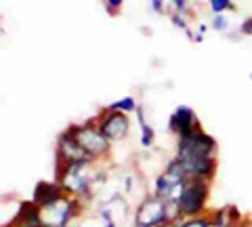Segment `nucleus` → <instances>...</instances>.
Wrapping results in <instances>:
<instances>
[{
    "mask_svg": "<svg viewBox=\"0 0 252 227\" xmlns=\"http://www.w3.org/2000/svg\"><path fill=\"white\" fill-rule=\"evenodd\" d=\"M185 227H210V215L195 217V219H185Z\"/></svg>",
    "mask_w": 252,
    "mask_h": 227,
    "instance_id": "nucleus-16",
    "label": "nucleus"
},
{
    "mask_svg": "<svg viewBox=\"0 0 252 227\" xmlns=\"http://www.w3.org/2000/svg\"><path fill=\"white\" fill-rule=\"evenodd\" d=\"M240 227H252V223H246V221H244V223H242Z\"/></svg>",
    "mask_w": 252,
    "mask_h": 227,
    "instance_id": "nucleus-25",
    "label": "nucleus"
},
{
    "mask_svg": "<svg viewBox=\"0 0 252 227\" xmlns=\"http://www.w3.org/2000/svg\"><path fill=\"white\" fill-rule=\"evenodd\" d=\"M99 129L103 132V137L109 143H118V141H124L130 132V120L128 116L122 112H112V109H103L101 116L97 118Z\"/></svg>",
    "mask_w": 252,
    "mask_h": 227,
    "instance_id": "nucleus-7",
    "label": "nucleus"
},
{
    "mask_svg": "<svg viewBox=\"0 0 252 227\" xmlns=\"http://www.w3.org/2000/svg\"><path fill=\"white\" fill-rule=\"evenodd\" d=\"M57 160L59 164H76V162H94L78 143L72 127H67L57 139Z\"/></svg>",
    "mask_w": 252,
    "mask_h": 227,
    "instance_id": "nucleus-8",
    "label": "nucleus"
},
{
    "mask_svg": "<svg viewBox=\"0 0 252 227\" xmlns=\"http://www.w3.org/2000/svg\"><path fill=\"white\" fill-rule=\"evenodd\" d=\"M44 227H51V225H44Z\"/></svg>",
    "mask_w": 252,
    "mask_h": 227,
    "instance_id": "nucleus-27",
    "label": "nucleus"
},
{
    "mask_svg": "<svg viewBox=\"0 0 252 227\" xmlns=\"http://www.w3.org/2000/svg\"><path fill=\"white\" fill-rule=\"evenodd\" d=\"M210 26H212V30H217V32H225V30L229 28V19H227L225 15H215V17L210 19Z\"/></svg>",
    "mask_w": 252,
    "mask_h": 227,
    "instance_id": "nucleus-15",
    "label": "nucleus"
},
{
    "mask_svg": "<svg viewBox=\"0 0 252 227\" xmlns=\"http://www.w3.org/2000/svg\"><path fill=\"white\" fill-rule=\"evenodd\" d=\"M63 198H65V192H63V187L57 181H40V183H36L34 194H32V202H34L40 210H46V208L55 206Z\"/></svg>",
    "mask_w": 252,
    "mask_h": 227,
    "instance_id": "nucleus-10",
    "label": "nucleus"
},
{
    "mask_svg": "<svg viewBox=\"0 0 252 227\" xmlns=\"http://www.w3.org/2000/svg\"><path fill=\"white\" fill-rule=\"evenodd\" d=\"M177 160L185 158H217V141L202 129L193 130L191 135L177 137Z\"/></svg>",
    "mask_w": 252,
    "mask_h": 227,
    "instance_id": "nucleus-4",
    "label": "nucleus"
},
{
    "mask_svg": "<svg viewBox=\"0 0 252 227\" xmlns=\"http://www.w3.org/2000/svg\"><path fill=\"white\" fill-rule=\"evenodd\" d=\"M193 40H195V42H202V40H204V34H202V32L193 34Z\"/></svg>",
    "mask_w": 252,
    "mask_h": 227,
    "instance_id": "nucleus-24",
    "label": "nucleus"
},
{
    "mask_svg": "<svg viewBox=\"0 0 252 227\" xmlns=\"http://www.w3.org/2000/svg\"><path fill=\"white\" fill-rule=\"evenodd\" d=\"M187 181H189V179L185 175L183 166L179 164V160L172 158L166 164V168H164L162 173L156 177L154 195L170 202V204H177V200L181 198V194H183V187H185Z\"/></svg>",
    "mask_w": 252,
    "mask_h": 227,
    "instance_id": "nucleus-2",
    "label": "nucleus"
},
{
    "mask_svg": "<svg viewBox=\"0 0 252 227\" xmlns=\"http://www.w3.org/2000/svg\"><path fill=\"white\" fill-rule=\"evenodd\" d=\"M168 129H170V132H175L177 137L191 135L193 130H198V129H200L198 114H195L189 105H179V107L175 109V112L170 114Z\"/></svg>",
    "mask_w": 252,
    "mask_h": 227,
    "instance_id": "nucleus-9",
    "label": "nucleus"
},
{
    "mask_svg": "<svg viewBox=\"0 0 252 227\" xmlns=\"http://www.w3.org/2000/svg\"><path fill=\"white\" fill-rule=\"evenodd\" d=\"M170 21H172V26H177V28H181V30H185V32H187V36H189V38H191V40H193V34L189 32V26H187V21H185V17H183V15L175 13V15H172V17H170Z\"/></svg>",
    "mask_w": 252,
    "mask_h": 227,
    "instance_id": "nucleus-17",
    "label": "nucleus"
},
{
    "mask_svg": "<svg viewBox=\"0 0 252 227\" xmlns=\"http://www.w3.org/2000/svg\"><path fill=\"white\" fill-rule=\"evenodd\" d=\"M152 11L154 13H164V2L162 0H152Z\"/></svg>",
    "mask_w": 252,
    "mask_h": 227,
    "instance_id": "nucleus-22",
    "label": "nucleus"
},
{
    "mask_svg": "<svg viewBox=\"0 0 252 227\" xmlns=\"http://www.w3.org/2000/svg\"><path fill=\"white\" fill-rule=\"evenodd\" d=\"M172 6H175V11L179 15H183L187 11V2H185V0H172Z\"/></svg>",
    "mask_w": 252,
    "mask_h": 227,
    "instance_id": "nucleus-21",
    "label": "nucleus"
},
{
    "mask_svg": "<svg viewBox=\"0 0 252 227\" xmlns=\"http://www.w3.org/2000/svg\"><path fill=\"white\" fill-rule=\"evenodd\" d=\"M210 195V183L208 181H189L183 187V194L177 200L179 217L181 219H195L206 215V204Z\"/></svg>",
    "mask_w": 252,
    "mask_h": 227,
    "instance_id": "nucleus-1",
    "label": "nucleus"
},
{
    "mask_svg": "<svg viewBox=\"0 0 252 227\" xmlns=\"http://www.w3.org/2000/svg\"><path fill=\"white\" fill-rule=\"evenodd\" d=\"M105 9H107L109 13L120 11V9H122V0H107V2H105Z\"/></svg>",
    "mask_w": 252,
    "mask_h": 227,
    "instance_id": "nucleus-19",
    "label": "nucleus"
},
{
    "mask_svg": "<svg viewBox=\"0 0 252 227\" xmlns=\"http://www.w3.org/2000/svg\"><path fill=\"white\" fill-rule=\"evenodd\" d=\"M72 130H74V135L78 139V143L82 145V150L89 154L94 162L105 158V156L109 154L112 143L103 137L97 120H86L82 124H72Z\"/></svg>",
    "mask_w": 252,
    "mask_h": 227,
    "instance_id": "nucleus-3",
    "label": "nucleus"
},
{
    "mask_svg": "<svg viewBox=\"0 0 252 227\" xmlns=\"http://www.w3.org/2000/svg\"><path fill=\"white\" fill-rule=\"evenodd\" d=\"M250 78H252V74H250Z\"/></svg>",
    "mask_w": 252,
    "mask_h": 227,
    "instance_id": "nucleus-28",
    "label": "nucleus"
},
{
    "mask_svg": "<svg viewBox=\"0 0 252 227\" xmlns=\"http://www.w3.org/2000/svg\"><path fill=\"white\" fill-rule=\"evenodd\" d=\"M210 227H223V225H212V223H210ZM227 227H233V225H227Z\"/></svg>",
    "mask_w": 252,
    "mask_h": 227,
    "instance_id": "nucleus-26",
    "label": "nucleus"
},
{
    "mask_svg": "<svg viewBox=\"0 0 252 227\" xmlns=\"http://www.w3.org/2000/svg\"><path fill=\"white\" fill-rule=\"evenodd\" d=\"M101 225H103V227H116L114 217H112V213H109L107 208L101 210Z\"/></svg>",
    "mask_w": 252,
    "mask_h": 227,
    "instance_id": "nucleus-18",
    "label": "nucleus"
},
{
    "mask_svg": "<svg viewBox=\"0 0 252 227\" xmlns=\"http://www.w3.org/2000/svg\"><path fill=\"white\" fill-rule=\"evenodd\" d=\"M137 116H139V130H141V145L145 147H152L154 145V141H156V130L152 129V124H149L145 120V114H143V109H137Z\"/></svg>",
    "mask_w": 252,
    "mask_h": 227,
    "instance_id": "nucleus-12",
    "label": "nucleus"
},
{
    "mask_svg": "<svg viewBox=\"0 0 252 227\" xmlns=\"http://www.w3.org/2000/svg\"><path fill=\"white\" fill-rule=\"evenodd\" d=\"M164 227H185V219H179V221H170V223H166Z\"/></svg>",
    "mask_w": 252,
    "mask_h": 227,
    "instance_id": "nucleus-23",
    "label": "nucleus"
},
{
    "mask_svg": "<svg viewBox=\"0 0 252 227\" xmlns=\"http://www.w3.org/2000/svg\"><path fill=\"white\" fill-rule=\"evenodd\" d=\"M240 30H242V34H246V36H252V17L244 19V23L240 26Z\"/></svg>",
    "mask_w": 252,
    "mask_h": 227,
    "instance_id": "nucleus-20",
    "label": "nucleus"
},
{
    "mask_svg": "<svg viewBox=\"0 0 252 227\" xmlns=\"http://www.w3.org/2000/svg\"><path fill=\"white\" fill-rule=\"evenodd\" d=\"M170 223L168 202L158 198V195H147L135 210V227H164Z\"/></svg>",
    "mask_w": 252,
    "mask_h": 227,
    "instance_id": "nucleus-5",
    "label": "nucleus"
},
{
    "mask_svg": "<svg viewBox=\"0 0 252 227\" xmlns=\"http://www.w3.org/2000/svg\"><path fill=\"white\" fill-rule=\"evenodd\" d=\"M231 9H235V6H233V2H229V0H210V11L215 15H223Z\"/></svg>",
    "mask_w": 252,
    "mask_h": 227,
    "instance_id": "nucleus-14",
    "label": "nucleus"
},
{
    "mask_svg": "<svg viewBox=\"0 0 252 227\" xmlns=\"http://www.w3.org/2000/svg\"><path fill=\"white\" fill-rule=\"evenodd\" d=\"M107 109H112V112H122V114H132V112H137L139 109V103H137V99L132 97V95H126L122 99H118L114 101V103H109Z\"/></svg>",
    "mask_w": 252,
    "mask_h": 227,
    "instance_id": "nucleus-13",
    "label": "nucleus"
},
{
    "mask_svg": "<svg viewBox=\"0 0 252 227\" xmlns=\"http://www.w3.org/2000/svg\"><path fill=\"white\" fill-rule=\"evenodd\" d=\"M82 202L78 198H72V195H65L61 202H57L55 206L42 210V219H44V225H51V227H67L69 221L80 215L82 210Z\"/></svg>",
    "mask_w": 252,
    "mask_h": 227,
    "instance_id": "nucleus-6",
    "label": "nucleus"
},
{
    "mask_svg": "<svg viewBox=\"0 0 252 227\" xmlns=\"http://www.w3.org/2000/svg\"><path fill=\"white\" fill-rule=\"evenodd\" d=\"M11 227H44V219H42V210L38 208L34 202H21L19 210L15 213L13 221L9 223Z\"/></svg>",
    "mask_w": 252,
    "mask_h": 227,
    "instance_id": "nucleus-11",
    "label": "nucleus"
}]
</instances>
